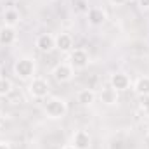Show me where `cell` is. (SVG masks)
<instances>
[{
	"label": "cell",
	"mask_w": 149,
	"mask_h": 149,
	"mask_svg": "<svg viewBox=\"0 0 149 149\" xmlns=\"http://www.w3.org/2000/svg\"><path fill=\"white\" fill-rule=\"evenodd\" d=\"M139 5L142 9H149V0H139Z\"/></svg>",
	"instance_id": "18"
},
{
	"label": "cell",
	"mask_w": 149,
	"mask_h": 149,
	"mask_svg": "<svg viewBox=\"0 0 149 149\" xmlns=\"http://www.w3.org/2000/svg\"><path fill=\"white\" fill-rule=\"evenodd\" d=\"M56 49L61 52H71L73 49V38L68 33H59L56 37Z\"/></svg>",
	"instance_id": "12"
},
{
	"label": "cell",
	"mask_w": 149,
	"mask_h": 149,
	"mask_svg": "<svg viewBox=\"0 0 149 149\" xmlns=\"http://www.w3.org/2000/svg\"><path fill=\"white\" fill-rule=\"evenodd\" d=\"M141 109L144 111V114L149 116V95L148 97H142V101H141Z\"/></svg>",
	"instance_id": "17"
},
{
	"label": "cell",
	"mask_w": 149,
	"mask_h": 149,
	"mask_svg": "<svg viewBox=\"0 0 149 149\" xmlns=\"http://www.w3.org/2000/svg\"><path fill=\"white\" fill-rule=\"evenodd\" d=\"M87 17H88V23L94 26H101L106 23V12L101 7H90L87 10Z\"/></svg>",
	"instance_id": "11"
},
{
	"label": "cell",
	"mask_w": 149,
	"mask_h": 149,
	"mask_svg": "<svg viewBox=\"0 0 149 149\" xmlns=\"http://www.w3.org/2000/svg\"><path fill=\"white\" fill-rule=\"evenodd\" d=\"M71 144L76 149H88L92 144V137L87 130H76L71 135Z\"/></svg>",
	"instance_id": "7"
},
{
	"label": "cell",
	"mask_w": 149,
	"mask_h": 149,
	"mask_svg": "<svg viewBox=\"0 0 149 149\" xmlns=\"http://www.w3.org/2000/svg\"><path fill=\"white\" fill-rule=\"evenodd\" d=\"M134 88H135V92H137L141 97H148L149 95V76H141V78H137Z\"/></svg>",
	"instance_id": "15"
},
{
	"label": "cell",
	"mask_w": 149,
	"mask_h": 149,
	"mask_svg": "<svg viewBox=\"0 0 149 149\" xmlns=\"http://www.w3.org/2000/svg\"><path fill=\"white\" fill-rule=\"evenodd\" d=\"M16 40H17V33H16V30L12 26H7L5 24V26L0 28V45L2 47H9Z\"/></svg>",
	"instance_id": "10"
},
{
	"label": "cell",
	"mask_w": 149,
	"mask_h": 149,
	"mask_svg": "<svg viewBox=\"0 0 149 149\" xmlns=\"http://www.w3.org/2000/svg\"><path fill=\"white\" fill-rule=\"evenodd\" d=\"M14 74L21 80H30L35 74V63L30 57H21L14 63Z\"/></svg>",
	"instance_id": "2"
},
{
	"label": "cell",
	"mask_w": 149,
	"mask_h": 149,
	"mask_svg": "<svg viewBox=\"0 0 149 149\" xmlns=\"http://www.w3.org/2000/svg\"><path fill=\"white\" fill-rule=\"evenodd\" d=\"M109 85L113 88H116L118 92H123L130 87V78L125 73H113L109 76Z\"/></svg>",
	"instance_id": "8"
},
{
	"label": "cell",
	"mask_w": 149,
	"mask_h": 149,
	"mask_svg": "<svg viewBox=\"0 0 149 149\" xmlns=\"http://www.w3.org/2000/svg\"><path fill=\"white\" fill-rule=\"evenodd\" d=\"M109 2H111L113 5H121V3H125L127 0H109Z\"/></svg>",
	"instance_id": "20"
},
{
	"label": "cell",
	"mask_w": 149,
	"mask_h": 149,
	"mask_svg": "<svg viewBox=\"0 0 149 149\" xmlns=\"http://www.w3.org/2000/svg\"><path fill=\"white\" fill-rule=\"evenodd\" d=\"M0 128H2V120H0Z\"/></svg>",
	"instance_id": "22"
},
{
	"label": "cell",
	"mask_w": 149,
	"mask_h": 149,
	"mask_svg": "<svg viewBox=\"0 0 149 149\" xmlns=\"http://www.w3.org/2000/svg\"><path fill=\"white\" fill-rule=\"evenodd\" d=\"M52 74H54V78H56L57 81L64 83V81H70V80L73 78L74 70L71 68L70 63H59V64L52 70Z\"/></svg>",
	"instance_id": "5"
},
{
	"label": "cell",
	"mask_w": 149,
	"mask_h": 149,
	"mask_svg": "<svg viewBox=\"0 0 149 149\" xmlns=\"http://www.w3.org/2000/svg\"><path fill=\"white\" fill-rule=\"evenodd\" d=\"M99 99H101V102L106 104V106H116L118 101H120V97H118V90L113 88L111 85H109V87H106V88L101 90Z\"/></svg>",
	"instance_id": "9"
},
{
	"label": "cell",
	"mask_w": 149,
	"mask_h": 149,
	"mask_svg": "<svg viewBox=\"0 0 149 149\" xmlns=\"http://www.w3.org/2000/svg\"><path fill=\"white\" fill-rule=\"evenodd\" d=\"M63 149H76V148H74L73 144H66V146H64Z\"/></svg>",
	"instance_id": "21"
},
{
	"label": "cell",
	"mask_w": 149,
	"mask_h": 149,
	"mask_svg": "<svg viewBox=\"0 0 149 149\" xmlns=\"http://www.w3.org/2000/svg\"><path fill=\"white\" fill-rule=\"evenodd\" d=\"M37 49L43 54H49L56 49V37H52L50 33H42L37 37V42H35Z\"/></svg>",
	"instance_id": "6"
},
{
	"label": "cell",
	"mask_w": 149,
	"mask_h": 149,
	"mask_svg": "<svg viewBox=\"0 0 149 149\" xmlns=\"http://www.w3.org/2000/svg\"><path fill=\"white\" fill-rule=\"evenodd\" d=\"M76 99H78V102H80L81 106H90V104L95 102V92L90 90V88H83V90L78 92Z\"/></svg>",
	"instance_id": "13"
},
{
	"label": "cell",
	"mask_w": 149,
	"mask_h": 149,
	"mask_svg": "<svg viewBox=\"0 0 149 149\" xmlns=\"http://www.w3.org/2000/svg\"><path fill=\"white\" fill-rule=\"evenodd\" d=\"M88 61H90V57H88V52L85 49H73L70 52V61L68 63L71 64V68H73L74 71L87 68L88 66Z\"/></svg>",
	"instance_id": "3"
},
{
	"label": "cell",
	"mask_w": 149,
	"mask_h": 149,
	"mask_svg": "<svg viewBox=\"0 0 149 149\" xmlns=\"http://www.w3.org/2000/svg\"><path fill=\"white\" fill-rule=\"evenodd\" d=\"M10 90H12V81H10L9 78L0 76V97L9 95V94H10Z\"/></svg>",
	"instance_id": "16"
},
{
	"label": "cell",
	"mask_w": 149,
	"mask_h": 149,
	"mask_svg": "<svg viewBox=\"0 0 149 149\" xmlns=\"http://www.w3.org/2000/svg\"><path fill=\"white\" fill-rule=\"evenodd\" d=\"M28 90H30V95L33 99H45L49 95V83L43 78H33L30 81Z\"/></svg>",
	"instance_id": "4"
},
{
	"label": "cell",
	"mask_w": 149,
	"mask_h": 149,
	"mask_svg": "<svg viewBox=\"0 0 149 149\" xmlns=\"http://www.w3.org/2000/svg\"><path fill=\"white\" fill-rule=\"evenodd\" d=\"M0 111H2V102H0Z\"/></svg>",
	"instance_id": "23"
},
{
	"label": "cell",
	"mask_w": 149,
	"mask_h": 149,
	"mask_svg": "<svg viewBox=\"0 0 149 149\" xmlns=\"http://www.w3.org/2000/svg\"><path fill=\"white\" fill-rule=\"evenodd\" d=\"M43 111H45V114H47L49 118H52V120H61V118L66 116L68 106H66V102H64L63 99H59V97H50V99H47V102L43 104Z\"/></svg>",
	"instance_id": "1"
},
{
	"label": "cell",
	"mask_w": 149,
	"mask_h": 149,
	"mask_svg": "<svg viewBox=\"0 0 149 149\" xmlns=\"http://www.w3.org/2000/svg\"><path fill=\"white\" fill-rule=\"evenodd\" d=\"M19 21H21V14H19V10H16V9H7L5 12H3V23L7 24V26H16V24H19Z\"/></svg>",
	"instance_id": "14"
},
{
	"label": "cell",
	"mask_w": 149,
	"mask_h": 149,
	"mask_svg": "<svg viewBox=\"0 0 149 149\" xmlns=\"http://www.w3.org/2000/svg\"><path fill=\"white\" fill-rule=\"evenodd\" d=\"M148 139H149V130H148Z\"/></svg>",
	"instance_id": "24"
},
{
	"label": "cell",
	"mask_w": 149,
	"mask_h": 149,
	"mask_svg": "<svg viewBox=\"0 0 149 149\" xmlns=\"http://www.w3.org/2000/svg\"><path fill=\"white\" fill-rule=\"evenodd\" d=\"M0 149H10V144L5 141H0Z\"/></svg>",
	"instance_id": "19"
}]
</instances>
